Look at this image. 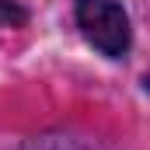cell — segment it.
Here are the masks:
<instances>
[{"label":"cell","mask_w":150,"mask_h":150,"mask_svg":"<svg viewBox=\"0 0 150 150\" xmlns=\"http://www.w3.org/2000/svg\"><path fill=\"white\" fill-rule=\"evenodd\" d=\"M25 25H28V11L11 0H0V28H25Z\"/></svg>","instance_id":"7a4b0ae2"},{"label":"cell","mask_w":150,"mask_h":150,"mask_svg":"<svg viewBox=\"0 0 150 150\" xmlns=\"http://www.w3.org/2000/svg\"><path fill=\"white\" fill-rule=\"evenodd\" d=\"M77 25L87 35V42L105 56H122L129 49V18L112 0H80Z\"/></svg>","instance_id":"6da1fadb"}]
</instances>
